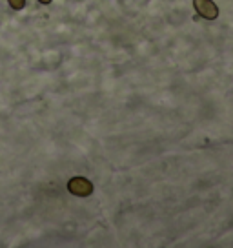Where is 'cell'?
<instances>
[{"label":"cell","instance_id":"7a4b0ae2","mask_svg":"<svg viewBox=\"0 0 233 248\" xmlns=\"http://www.w3.org/2000/svg\"><path fill=\"white\" fill-rule=\"evenodd\" d=\"M193 6L197 13L204 16L206 20H215L218 16V8L215 6L213 0H193Z\"/></svg>","mask_w":233,"mask_h":248},{"label":"cell","instance_id":"277c9868","mask_svg":"<svg viewBox=\"0 0 233 248\" xmlns=\"http://www.w3.org/2000/svg\"><path fill=\"white\" fill-rule=\"evenodd\" d=\"M40 4H51V0H39Z\"/></svg>","mask_w":233,"mask_h":248},{"label":"cell","instance_id":"6da1fadb","mask_svg":"<svg viewBox=\"0 0 233 248\" xmlns=\"http://www.w3.org/2000/svg\"><path fill=\"white\" fill-rule=\"evenodd\" d=\"M68 190H70L73 195L87 197V195L93 194V183L87 181L86 177H73V179H70V183H68Z\"/></svg>","mask_w":233,"mask_h":248},{"label":"cell","instance_id":"3957f363","mask_svg":"<svg viewBox=\"0 0 233 248\" xmlns=\"http://www.w3.org/2000/svg\"><path fill=\"white\" fill-rule=\"evenodd\" d=\"M8 2H9V6H11L13 9H16V11L26 6V0H8Z\"/></svg>","mask_w":233,"mask_h":248}]
</instances>
